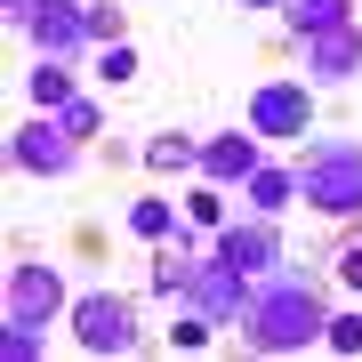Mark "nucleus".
Wrapping results in <instances>:
<instances>
[{"label": "nucleus", "mask_w": 362, "mask_h": 362, "mask_svg": "<svg viewBox=\"0 0 362 362\" xmlns=\"http://www.w3.org/2000/svg\"><path fill=\"white\" fill-rule=\"evenodd\" d=\"M322 290L306 282V274H266V282H250V306H242V338L258 354H298V346H322Z\"/></svg>", "instance_id": "f257e3e1"}, {"label": "nucleus", "mask_w": 362, "mask_h": 362, "mask_svg": "<svg viewBox=\"0 0 362 362\" xmlns=\"http://www.w3.org/2000/svg\"><path fill=\"white\" fill-rule=\"evenodd\" d=\"M298 202H306L314 218H362V145H346V137L306 145V161H298Z\"/></svg>", "instance_id": "f03ea898"}, {"label": "nucleus", "mask_w": 362, "mask_h": 362, "mask_svg": "<svg viewBox=\"0 0 362 362\" xmlns=\"http://www.w3.org/2000/svg\"><path fill=\"white\" fill-rule=\"evenodd\" d=\"M8 161H16V169H33V177H73V161H81V137H73L57 113H33L25 129L8 137Z\"/></svg>", "instance_id": "7ed1b4c3"}, {"label": "nucleus", "mask_w": 362, "mask_h": 362, "mask_svg": "<svg viewBox=\"0 0 362 362\" xmlns=\"http://www.w3.org/2000/svg\"><path fill=\"white\" fill-rule=\"evenodd\" d=\"M73 338H81L89 354H129V346H137V306L113 298V290H89V298L73 306Z\"/></svg>", "instance_id": "20e7f679"}, {"label": "nucleus", "mask_w": 362, "mask_h": 362, "mask_svg": "<svg viewBox=\"0 0 362 362\" xmlns=\"http://www.w3.org/2000/svg\"><path fill=\"white\" fill-rule=\"evenodd\" d=\"M209 258H226L233 274L266 282V274H282V233H274V218H250V226H218V250H209Z\"/></svg>", "instance_id": "39448f33"}, {"label": "nucleus", "mask_w": 362, "mask_h": 362, "mask_svg": "<svg viewBox=\"0 0 362 362\" xmlns=\"http://www.w3.org/2000/svg\"><path fill=\"white\" fill-rule=\"evenodd\" d=\"M8 322H57L65 314V282L49 266H8V298H0Z\"/></svg>", "instance_id": "423d86ee"}, {"label": "nucleus", "mask_w": 362, "mask_h": 362, "mask_svg": "<svg viewBox=\"0 0 362 362\" xmlns=\"http://www.w3.org/2000/svg\"><path fill=\"white\" fill-rule=\"evenodd\" d=\"M250 129H258V137H298V129H314V97L298 89V81H266V89L250 97Z\"/></svg>", "instance_id": "0eeeda50"}, {"label": "nucleus", "mask_w": 362, "mask_h": 362, "mask_svg": "<svg viewBox=\"0 0 362 362\" xmlns=\"http://www.w3.org/2000/svg\"><path fill=\"white\" fill-rule=\"evenodd\" d=\"M25 40L40 57H81L89 49V8H81V0H40V16L25 25Z\"/></svg>", "instance_id": "6e6552de"}, {"label": "nucleus", "mask_w": 362, "mask_h": 362, "mask_svg": "<svg viewBox=\"0 0 362 362\" xmlns=\"http://www.w3.org/2000/svg\"><path fill=\"white\" fill-rule=\"evenodd\" d=\"M185 306H202L209 322H242V306H250V274H233L226 258H202L194 298H185Z\"/></svg>", "instance_id": "1a4fd4ad"}, {"label": "nucleus", "mask_w": 362, "mask_h": 362, "mask_svg": "<svg viewBox=\"0 0 362 362\" xmlns=\"http://www.w3.org/2000/svg\"><path fill=\"white\" fill-rule=\"evenodd\" d=\"M250 169H258V129H226L202 145V177L209 185H250Z\"/></svg>", "instance_id": "9d476101"}, {"label": "nucleus", "mask_w": 362, "mask_h": 362, "mask_svg": "<svg viewBox=\"0 0 362 362\" xmlns=\"http://www.w3.org/2000/svg\"><path fill=\"white\" fill-rule=\"evenodd\" d=\"M354 65H362V25H338V33L306 40V73L314 81H354Z\"/></svg>", "instance_id": "9b49d317"}, {"label": "nucleus", "mask_w": 362, "mask_h": 362, "mask_svg": "<svg viewBox=\"0 0 362 362\" xmlns=\"http://www.w3.org/2000/svg\"><path fill=\"white\" fill-rule=\"evenodd\" d=\"M282 16H290V33H298V40H314V33L354 25V0H282Z\"/></svg>", "instance_id": "f8f14e48"}, {"label": "nucleus", "mask_w": 362, "mask_h": 362, "mask_svg": "<svg viewBox=\"0 0 362 362\" xmlns=\"http://www.w3.org/2000/svg\"><path fill=\"white\" fill-rule=\"evenodd\" d=\"M242 194L258 202V218H282V209L298 202V169H266V161H258V169H250V185H242Z\"/></svg>", "instance_id": "ddd939ff"}, {"label": "nucleus", "mask_w": 362, "mask_h": 362, "mask_svg": "<svg viewBox=\"0 0 362 362\" xmlns=\"http://www.w3.org/2000/svg\"><path fill=\"white\" fill-rule=\"evenodd\" d=\"M177 218L185 209H169V194H137L129 202V233L137 242H177Z\"/></svg>", "instance_id": "4468645a"}, {"label": "nucleus", "mask_w": 362, "mask_h": 362, "mask_svg": "<svg viewBox=\"0 0 362 362\" xmlns=\"http://www.w3.org/2000/svg\"><path fill=\"white\" fill-rule=\"evenodd\" d=\"M194 274H202V258H185V242H161V258H153V290L161 298H194Z\"/></svg>", "instance_id": "2eb2a0df"}, {"label": "nucleus", "mask_w": 362, "mask_h": 362, "mask_svg": "<svg viewBox=\"0 0 362 362\" xmlns=\"http://www.w3.org/2000/svg\"><path fill=\"white\" fill-rule=\"evenodd\" d=\"M73 57H40V65H33V105H40V113H57V105H73L81 89H73Z\"/></svg>", "instance_id": "dca6fc26"}, {"label": "nucleus", "mask_w": 362, "mask_h": 362, "mask_svg": "<svg viewBox=\"0 0 362 362\" xmlns=\"http://www.w3.org/2000/svg\"><path fill=\"white\" fill-rule=\"evenodd\" d=\"M145 169H161V177H185V169H202V145H194V137H177V129H161L153 145H145Z\"/></svg>", "instance_id": "f3484780"}, {"label": "nucleus", "mask_w": 362, "mask_h": 362, "mask_svg": "<svg viewBox=\"0 0 362 362\" xmlns=\"http://www.w3.org/2000/svg\"><path fill=\"white\" fill-rule=\"evenodd\" d=\"M177 209H185V226H202V233H218V226H226V185H194V194H185Z\"/></svg>", "instance_id": "a211bd4d"}, {"label": "nucleus", "mask_w": 362, "mask_h": 362, "mask_svg": "<svg viewBox=\"0 0 362 362\" xmlns=\"http://www.w3.org/2000/svg\"><path fill=\"white\" fill-rule=\"evenodd\" d=\"M57 121H65L73 137H97V129H105V105H97V97H73V105H57Z\"/></svg>", "instance_id": "6ab92c4d"}, {"label": "nucleus", "mask_w": 362, "mask_h": 362, "mask_svg": "<svg viewBox=\"0 0 362 362\" xmlns=\"http://www.w3.org/2000/svg\"><path fill=\"white\" fill-rule=\"evenodd\" d=\"M169 346H185V354H202V346H209V314H202V306H185L177 322H169Z\"/></svg>", "instance_id": "aec40b11"}, {"label": "nucleus", "mask_w": 362, "mask_h": 362, "mask_svg": "<svg viewBox=\"0 0 362 362\" xmlns=\"http://www.w3.org/2000/svg\"><path fill=\"white\" fill-rule=\"evenodd\" d=\"M322 346H338V354H362V314H330V322H322Z\"/></svg>", "instance_id": "412c9836"}, {"label": "nucleus", "mask_w": 362, "mask_h": 362, "mask_svg": "<svg viewBox=\"0 0 362 362\" xmlns=\"http://www.w3.org/2000/svg\"><path fill=\"white\" fill-rule=\"evenodd\" d=\"M0 354H8V362H33L40 354V330L33 322H8V330H0Z\"/></svg>", "instance_id": "4be33fe9"}, {"label": "nucleus", "mask_w": 362, "mask_h": 362, "mask_svg": "<svg viewBox=\"0 0 362 362\" xmlns=\"http://www.w3.org/2000/svg\"><path fill=\"white\" fill-rule=\"evenodd\" d=\"M105 81H137V49L129 40H105V65H97Z\"/></svg>", "instance_id": "5701e85b"}, {"label": "nucleus", "mask_w": 362, "mask_h": 362, "mask_svg": "<svg viewBox=\"0 0 362 362\" xmlns=\"http://www.w3.org/2000/svg\"><path fill=\"white\" fill-rule=\"evenodd\" d=\"M89 40H97V49L121 40V8H113V0H89Z\"/></svg>", "instance_id": "b1692460"}, {"label": "nucleus", "mask_w": 362, "mask_h": 362, "mask_svg": "<svg viewBox=\"0 0 362 362\" xmlns=\"http://www.w3.org/2000/svg\"><path fill=\"white\" fill-rule=\"evenodd\" d=\"M0 8H8V25H16V33H25V25H33V16H40V0H0Z\"/></svg>", "instance_id": "393cba45"}, {"label": "nucleus", "mask_w": 362, "mask_h": 362, "mask_svg": "<svg viewBox=\"0 0 362 362\" xmlns=\"http://www.w3.org/2000/svg\"><path fill=\"white\" fill-rule=\"evenodd\" d=\"M338 274H346V282H354V290H362V242H354V250H346V258H338Z\"/></svg>", "instance_id": "a878e982"}, {"label": "nucleus", "mask_w": 362, "mask_h": 362, "mask_svg": "<svg viewBox=\"0 0 362 362\" xmlns=\"http://www.w3.org/2000/svg\"><path fill=\"white\" fill-rule=\"evenodd\" d=\"M242 8H282V0H242Z\"/></svg>", "instance_id": "bb28decb"}]
</instances>
